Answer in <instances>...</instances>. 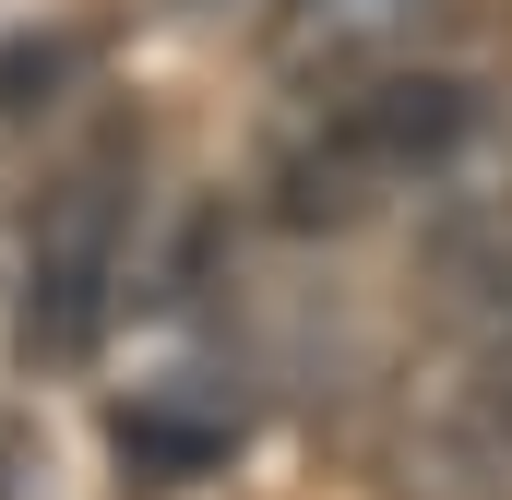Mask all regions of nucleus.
I'll return each mask as SVG.
<instances>
[{"instance_id": "obj_1", "label": "nucleus", "mask_w": 512, "mask_h": 500, "mask_svg": "<svg viewBox=\"0 0 512 500\" xmlns=\"http://www.w3.org/2000/svg\"><path fill=\"white\" fill-rule=\"evenodd\" d=\"M120 262H131V131H96L24 227V358L72 370L96 358L108 310H120Z\"/></svg>"}, {"instance_id": "obj_2", "label": "nucleus", "mask_w": 512, "mask_h": 500, "mask_svg": "<svg viewBox=\"0 0 512 500\" xmlns=\"http://www.w3.org/2000/svg\"><path fill=\"white\" fill-rule=\"evenodd\" d=\"M453 131H465V96H453V84H382V96H346L334 120L310 131V155L286 167V179H298L286 215H358L370 191L417 179Z\"/></svg>"}, {"instance_id": "obj_3", "label": "nucleus", "mask_w": 512, "mask_h": 500, "mask_svg": "<svg viewBox=\"0 0 512 500\" xmlns=\"http://www.w3.org/2000/svg\"><path fill=\"white\" fill-rule=\"evenodd\" d=\"M393 12H405V0H334V12H322V24H334V36H382Z\"/></svg>"}]
</instances>
